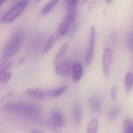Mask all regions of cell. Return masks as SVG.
Masks as SVG:
<instances>
[{
  "label": "cell",
  "mask_w": 133,
  "mask_h": 133,
  "mask_svg": "<svg viewBox=\"0 0 133 133\" xmlns=\"http://www.w3.org/2000/svg\"><path fill=\"white\" fill-rule=\"evenodd\" d=\"M3 110L10 113L28 116H37L41 112L40 108L36 105L25 102L8 103L4 106Z\"/></svg>",
  "instance_id": "obj_1"
},
{
  "label": "cell",
  "mask_w": 133,
  "mask_h": 133,
  "mask_svg": "<svg viewBox=\"0 0 133 133\" xmlns=\"http://www.w3.org/2000/svg\"><path fill=\"white\" fill-rule=\"evenodd\" d=\"M24 39V33L22 30L17 31L12 35L4 47L1 63L9 61L18 52Z\"/></svg>",
  "instance_id": "obj_2"
},
{
  "label": "cell",
  "mask_w": 133,
  "mask_h": 133,
  "mask_svg": "<svg viewBox=\"0 0 133 133\" xmlns=\"http://www.w3.org/2000/svg\"><path fill=\"white\" fill-rule=\"evenodd\" d=\"M30 0H21L12 7L1 19V23L8 24L16 20L23 12L29 3Z\"/></svg>",
  "instance_id": "obj_3"
},
{
  "label": "cell",
  "mask_w": 133,
  "mask_h": 133,
  "mask_svg": "<svg viewBox=\"0 0 133 133\" xmlns=\"http://www.w3.org/2000/svg\"><path fill=\"white\" fill-rule=\"evenodd\" d=\"M75 14L76 12L68 11L58 29V33L60 36H64L69 32L75 21Z\"/></svg>",
  "instance_id": "obj_4"
},
{
  "label": "cell",
  "mask_w": 133,
  "mask_h": 133,
  "mask_svg": "<svg viewBox=\"0 0 133 133\" xmlns=\"http://www.w3.org/2000/svg\"><path fill=\"white\" fill-rule=\"evenodd\" d=\"M73 64L68 59L61 60L55 65V73L62 77L68 76L72 72Z\"/></svg>",
  "instance_id": "obj_5"
},
{
  "label": "cell",
  "mask_w": 133,
  "mask_h": 133,
  "mask_svg": "<svg viewBox=\"0 0 133 133\" xmlns=\"http://www.w3.org/2000/svg\"><path fill=\"white\" fill-rule=\"evenodd\" d=\"M96 39V29L94 26L90 29L88 46L85 57V63L86 65H89L91 63L94 56L95 51V43Z\"/></svg>",
  "instance_id": "obj_6"
},
{
  "label": "cell",
  "mask_w": 133,
  "mask_h": 133,
  "mask_svg": "<svg viewBox=\"0 0 133 133\" xmlns=\"http://www.w3.org/2000/svg\"><path fill=\"white\" fill-rule=\"evenodd\" d=\"M112 57L113 52L112 50L109 48H105L103 56V69L104 76L107 78L109 77Z\"/></svg>",
  "instance_id": "obj_7"
},
{
  "label": "cell",
  "mask_w": 133,
  "mask_h": 133,
  "mask_svg": "<svg viewBox=\"0 0 133 133\" xmlns=\"http://www.w3.org/2000/svg\"><path fill=\"white\" fill-rule=\"evenodd\" d=\"M50 122L52 127L59 128L64 123V118L62 112L59 110L54 109L50 114Z\"/></svg>",
  "instance_id": "obj_8"
},
{
  "label": "cell",
  "mask_w": 133,
  "mask_h": 133,
  "mask_svg": "<svg viewBox=\"0 0 133 133\" xmlns=\"http://www.w3.org/2000/svg\"><path fill=\"white\" fill-rule=\"evenodd\" d=\"M26 94L29 96L36 99H44L46 97V91L38 88H30L25 91Z\"/></svg>",
  "instance_id": "obj_9"
},
{
  "label": "cell",
  "mask_w": 133,
  "mask_h": 133,
  "mask_svg": "<svg viewBox=\"0 0 133 133\" xmlns=\"http://www.w3.org/2000/svg\"><path fill=\"white\" fill-rule=\"evenodd\" d=\"M72 74L73 80L75 82H78L81 79L83 75V68L79 62H76L73 64Z\"/></svg>",
  "instance_id": "obj_10"
},
{
  "label": "cell",
  "mask_w": 133,
  "mask_h": 133,
  "mask_svg": "<svg viewBox=\"0 0 133 133\" xmlns=\"http://www.w3.org/2000/svg\"><path fill=\"white\" fill-rule=\"evenodd\" d=\"M73 114L75 124L78 127L81 124L82 116V109L80 104L76 103L74 105Z\"/></svg>",
  "instance_id": "obj_11"
},
{
  "label": "cell",
  "mask_w": 133,
  "mask_h": 133,
  "mask_svg": "<svg viewBox=\"0 0 133 133\" xmlns=\"http://www.w3.org/2000/svg\"><path fill=\"white\" fill-rule=\"evenodd\" d=\"M59 35L58 32L56 34H54L49 38L47 42L45 45V47L43 50V54H46L50 51L54 46L57 42Z\"/></svg>",
  "instance_id": "obj_12"
},
{
  "label": "cell",
  "mask_w": 133,
  "mask_h": 133,
  "mask_svg": "<svg viewBox=\"0 0 133 133\" xmlns=\"http://www.w3.org/2000/svg\"><path fill=\"white\" fill-rule=\"evenodd\" d=\"M67 89V87L66 85L59 87L57 88L50 89L46 91V96L55 98L63 94Z\"/></svg>",
  "instance_id": "obj_13"
},
{
  "label": "cell",
  "mask_w": 133,
  "mask_h": 133,
  "mask_svg": "<svg viewBox=\"0 0 133 133\" xmlns=\"http://www.w3.org/2000/svg\"><path fill=\"white\" fill-rule=\"evenodd\" d=\"M133 86V74L129 71L126 74L124 79V88L126 92L130 93L132 90Z\"/></svg>",
  "instance_id": "obj_14"
},
{
  "label": "cell",
  "mask_w": 133,
  "mask_h": 133,
  "mask_svg": "<svg viewBox=\"0 0 133 133\" xmlns=\"http://www.w3.org/2000/svg\"><path fill=\"white\" fill-rule=\"evenodd\" d=\"M60 0H49L42 9L41 12L42 15H46L50 12L56 5L57 4Z\"/></svg>",
  "instance_id": "obj_15"
},
{
  "label": "cell",
  "mask_w": 133,
  "mask_h": 133,
  "mask_svg": "<svg viewBox=\"0 0 133 133\" xmlns=\"http://www.w3.org/2000/svg\"><path fill=\"white\" fill-rule=\"evenodd\" d=\"M68 47V45L66 43V44L63 45L61 47L54 58L53 62L54 65H56L59 61L62 60V57L64 56L66 52L67 51Z\"/></svg>",
  "instance_id": "obj_16"
},
{
  "label": "cell",
  "mask_w": 133,
  "mask_h": 133,
  "mask_svg": "<svg viewBox=\"0 0 133 133\" xmlns=\"http://www.w3.org/2000/svg\"><path fill=\"white\" fill-rule=\"evenodd\" d=\"M98 120L94 118L90 121L88 125L87 132L88 133H96L98 132Z\"/></svg>",
  "instance_id": "obj_17"
},
{
  "label": "cell",
  "mask_w": 133,
  "mask_h": 133,
  "mask_svg": "<svg viewBox=\"0 0 133 133\" xmlns=\"http://www.w3.org/2000/svg\"><path fill=\"white\" fill-rule=\"evenodd\" d=\"M124 133H133V121L129 118L125 119L123 125Z\"/></svg>",
  "instance_id": "obj_18"
},
{
  "label": "cell",
  "mask_w": 133,
  "mask_h": 133,
  "mask_svg": "<svg viewBox=\"0 0 133 133\" xmlns=\"http://www.w3.org/2000/svg\"><path fill=\"white\" fill-rule=\"evenodd\" d=\"M91 105L92 109L96 112L100 111L101 108V101L98 97H95L91 99Z\"/></svg>",
  "instance_id": "obj_19"
},
{
  "label": "cell",
  "mask_w": 133,
  "mask_h": 133,
  "mask_svg": "<svg viewBox=\"0 0 133 133\" xmlns=\"http://www.w3.org/2000/svg\"><path fill=\"white\" fill-rule=\"evenodd\" d=\"M11 76H12V73L8 71L0 73L1 82L3 84H6L10 80Z\"/></svg>",
  "instance_id": "obj_20"
},
{
  "label": "cell",
  "mask_w": 133,
  "mask_h": 133,
  "mask_svg": "<svg viewBox=\"0 0 133 133\" xmlns=\"http://www.w3.org/2000/svg\"><path fill=\"white\" fill-rule=\"evenodd\" d=\"M12 65V62L9 61L1 63V64H0V73L8 71V70L11 67Z\"/></svg>",
  "instance_id": "obj_21"
},
{
  "label": "cell",
  "mask_w": 133,
  "mask_h": 133,
  "mask_svg": "<svg viewBox=\"0 0 133 133\" xmlns=\"http://www.w3.org/2000/svg\"><path fill=\"white\" fill-rule=\"evenodd\" d=\"M119 112V109L117 106L114 107L110 112V117L111 119H115L118 116Z\"/></svg>",
  "instance_id": "obj_22"
},
{
  "label": "cell",
  "mask_w": 133,
  "mask_h": 133,
  "mask_svg": "<svg viewBox=\"0 0 133 133\" xmlns=\"http://www.w3.org/2000/svg\"><path fill=\"white\" fill-rule=\"evenodd\" d=\"M117 88L116 86H113L111 89V95L113 100H116L117 97Z\"/></svg>",
  "instance_id": "obj_23"
},
{
  "label": "cell",
  "mask_w": 133,
  "mask_h": 133,
  "mask_svg": "<svg viewBox=\"0 0 133 133\" xmlns=\"http://www.w3.org/2000/svg\"><path fill=\"white\" fill-rule=\"evenodd\" d=\"M70 1V0H64V3H65V5H66V8L67 7L68 4H69Z\"/></svg>",
  "instance_id": "obj_24"
},
{
  "label": "cell",
  "mask_w": 133,
  "mask_h": 133,
  "mask_svg": "<svg viewBox=\"0 0 133 133\" xmlns=\"http://www.w3.org/2000/svg\"><path fill=\"white\" fill-rule=\"evenodd\" d=\"M7 0H0V6H1L3 5V4Z\"/></svg>",
  "instance_id": "obj_25"
},
{
  "label": "cell",
  "mask_w": 133,
  "mask_h": 133,
  "mask_svg": "<svg viewBox=\"0 0 133 133\" xmlns=\"http://www.w3.org/2000/svg\"><path fill=\"white\" fill-rule=\"evenodd\" d=\"M25 60V59L24 58H23V59H21L19 61V64H22L24 62Z\"/></svg>",
  "instance_id": "obj_26"
},
{
  "label": "cell",
  "mask_w": 133,
  "mask_h": 133,
  "mask_svg": "<svg viewBox=\"0 0 133 133\" xmlns=\"http://www.w3.org/2000/svg\"><path fill=\"white\" fill-rule=\"evenodd\" d=\"M112 0H106V2L107 4L110 3L112 1Z\"/></svg>",
  "instance_id": "obj_27"
},
{
  "label": "cell",
  "mask_w": 133,
  "mask_h": 133,
  "mask_svg": "<svg viewBox=\"0 0 133 133\" xmlns=\"http://www.w3.org/2000/svg\"><path fill=\"white\" fill-rule=\"evenodd\" d=\"M42 0H35V1L37 3H38V2H40L42 1Z\"/></svg>",
  "instance_id": "obj_28"
},
{
  "label": "cell",
  "mask_w": 133,
  "mask_h": 133,
  "mask_svg": "<svg viewBox=\"0 0 133 133\" xmlns=\"http://www.w3.org/2000/svg\"><path fill=\"white\" fill-rule=\"evenodd\" d=\"M88 0H83V1L84 3H85V2H87Z\"/></svg>",
  "instance_id": "obj_29"
},
{
  "label": "cell",
  "mask_w": 133,
  "mask_h": 133,
  "mask_svg": "<svg viewBox=\"0 0 133 133\" xmlns=\"http://www.w3.org/2000/svg\"></svg>",
  "instance_id": "obj_30"
}]
</instances>
